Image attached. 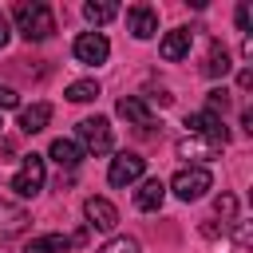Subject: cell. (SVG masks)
<instances>
[{"mask_svg": "<svg viewBox=\"0 0 253 253\" xmlns=\"http://www.w3.org/2000/svg\"><path fill=\"white\" fill-rule=\"evenodd\" d=\"M12 20H16V32H20L28 43H32V40L40 43V40H47V36L55 32V16H51V8H47V4H36V0H32V4H28V0L16 4Z\"/></svg>", "mask_w": 253, "mask_h": 253, "instance_id": "cell-1", "label": "cell"}, {"mask_svg": "<svg viewBox=\"0 0 253 253\" xmlns=\"http://www.w3.org/2000/svg\"><path fill=\"white\" fill-rule=\"evenodd\" d=\"M75 134H79V150H87V154H111V146H115V138H111V123H107L103 115L83 119V123L75 126Z\"/></svg>", "mask_w": 253, "mask_h": 253, "instance_id": "cell-2", "label": "cell"}, {"mask_svg": "<svg viewBox=\"0 0 253 253\" xmlns=\"http://www.w3.org/2000/svg\"><path fill=\"white\" fill-rule=\"evenodd\" d=\"M43 178H47L43 154H24L20 170L12 174V190H16V198H36V194L43 190Z\"/></svg>", "mask_w": 253, "mask_h": 253, "instance_id": "cell-3", "label": "cell"}, {"mask_svg": "<svg viewBox=\"0 0 253 253\" xmlns=\"http://www.w3.org/2000/svg\"><path fill=\"white\" fill-rule=\"evenodd\" d=\"M210 186H213V174H210L206 166H182V170L170 178V190H174L182 202H198Z\"/></svg>", "mask_w": 253, "mask_h": 253, "instance_id": "cell-4", "label": "cell"}, {"mask_svg": "<svg viewBox=\"0 0 253 253\" xmlns=\"http://www.w3.org/2000/svg\"><path fill=\"white\" fill-rule=\"evenodd\" d=\"M142 170H146V158L123 150V154L111 158V166H107V182H111V186H134V182L142 178Z\"/></svg>", "mask_w": 253, "mask_h": 253, "instance_id": "cell-5", "label": "cell"}, {"mask_svg": "<svg viewBox=\"0 0 253 253\" xmlns=\"http://www.w3.org/2000/svg\"><path fill=\"white\" fill-rule=\"evenodd\" d=\"M75 59L79 63H87V67H99V63H107V55H111V43H107V36L103 32H83L79 40H75Z\"/></svg>", "mask_w": 253, "mask_h": 253, "instance_id": "cell-6", "label": "cell"}, {"mask_svg": "<svg viewBox=\"0 0 253 253\" xmlns=\"http://www.w3.org/2000/svg\"><path fill=\"white\" fill-rule=\"evenodd\" d=\"M186 126H190V134H198V138H213V142H229V130H225V123H221V115H213V111H194V115H186Z\"/></svg>", "mask_w": 253, "mask_h": 253, "instance_id": "cell-7", "label": "cell"}, {"mask_svg": "<svg viewBox=\"0 0 253 253\" xmlns=\"http://www.w3.org/2000/svg\"><path fill=\"white\" fill-rule=\"evenodd\" d=\"M83 217H87V225L99 229V233H111V229L119 225V210H115L107 198H87V202H83Z\"/></svg>", "mask_w": 253, "mask_h": 253, "instance_id": "cell-8", "label": "cell"}, {"mask_svg": "<svg viewBox=\"0 0 253 253\" xmlns=\"http://www.w3.org/2000/svg\"><path fill=\"white\" fill-rule=\"evenodd\" d=\"M126 32H130L134 40H150V36L158 32V12H154L150 4H130V8H126Z\"/></svg>", "mask_w": 253, "mask_h": 253, "instance_id": "cell-9", "label": "cell"}, {"mask_svg": "<svg viewBox=\"0 0 253 253\" xmlns=\"http://www.w3.org/2000/svg\"><path fill=\"white\" fill-rule=\"evenodd\" d=\"M217 154H221V142H213V138H198V134L178 138V158H186V162H210Z\"/></svg>", "mask_w": 253, "mask_h": 253, "instance_id": "cell-10", "label": "cell"}, {"mask_svg": "<svg viewBox=\"0 0 253 253\" xmlns=\"http://www.w3.org/2000/svg\"><path fill=\"white\" fill-rule=\"evenodd\" d=\"M28 210L20 206V202H8V198H0V241H8V237H16V233H24L28 229Z\"/></svg>", "mask_w": 253, "mask_h": 253, "instance_id": "cell-11", "label": "cell"}, {"mask_svg": "<svg viewBox=\"0 0 253 253\" xmlns=\"http://www.w3.org/2000/svg\"><path fill=\"white\" fill-rule=\"evenodd\" d=\"M190 43H194V32H190V28H174V32H166V36H162L158 51H162V59L178 63V59H186V55H190Z\"/></svg>", "mask_w": 253, "mask_h": 253, "instance_id": "cell-12", "label": "cell"}, {"mask_svg": "<svg viewBox=\"0 0 253 253\" xmlns=\"http://www.w3.org/2000/svg\"><path fill=\"white\" fill-rule=\"evenodd\" d=\"M162 202H166V182H162V178H146V182L134 190V206H138L142 213L162 210Z\"/></svg>", "mask_w": 253, "mask_h": 253, "instance_id": "cell-13", "label": "cell"}, {"mask_svg": "<svg viewBox=\"0 0 253 253\" xmlns=\"http://www.w3.org/2000/svg\"><path fill=\"white\" fill-rule=\"evenodd\" d=\"M119 115H123L126 123H134V126H150V123H154L146 99H138V95H123V99H119Z\"/></svg>", "mask_w": 253, "mask_h": 253, "instance_id": "cell-14", "label": "cell"}, {"mask_svg": "<svg viewBox=\"0 0 253 253\" xmlns=\"http://www.w3.org/2000/svg\"><path fill=\"white\" fill-rule=\"evenodd\" d=\"M47 123H51V107H47V103L20 107V130H24V134H40Z\"/></svg>", "mask_w": 253, "mask_h": 253, "instance_id": "cell-15", "label": "cell"}, {"mask_svg": "<svg viewBox=\"0 0 253 253\" xmlns=\"http://www.w3.org/2000/svg\"><path fill=\"white\" fill-rule=\"evenodd\" d=\"M71 245H75V237H67V233H40L24 245V253H67Z\"/></svg>", "mask_w": 253, "mask_h": 253, "instance_id": "cell-16", "label": "cell"}, {"mask_svg": "<svg viewBox=\"0 0 253 253\" xmlns=\"http://www.w3.org/2000/svg\"><path fill=\"white\" fill-rule=\"evenodd\" d=\"M47 154H51L63 170H75V166L83 162V150H79V142H71V138H55V142L47 146Z\"/></svg>", "mask_w": 253, "mask_h": 253, "instance_id": "cell-17", "label": "cell"}, {"mask_svg": "<svg viewBox=\"0 0 253 253\" xmlns=\"http://www.w3.org/2000/svg\"><path fill=\"white\" fill-rule=\"evenodd\" d=\"M233 63H229V51L221 47V43H210V51H206V63H202V71L210 75V79H221L225 71H229Z\"/></svg>", "mask_w": 253, "mask_h": 253, "instance_id": "cell-18", "label": "cell"}, {"mask_svg": "<svg viewBox=\"0 0 253 253\" xmlns=\"http://www.w3.org/2000/svg\"><path fill=\"white\" fill-rule=\"evenodd\" d=\"M83 16H87V24H107V20H115V16H119V4L91 0V4H83Z\"/></svg>", "mask_w": 253, "mask_h": 253, "instance_id": "cell-19", "label": "cell"}, {"mask_svg": "<svg viewBox=\"0 0 253 253\" xmlns=\"http://www.w3.org/2000/svg\"><path fill=\"white\" fill-rule=\"evenodd\" d=\"M67 99L71 103H91V99H99V83L95 79H75V83H67Z\"/></svg>", "mask_w": 253, "mask_h": 253, "instance_id": "cell-20", "label": "cell"}, {"mask_svg": "<svg viewBox=\"0 0 253 253\" xmlns=\"http://www.w3.org/2000/svg\"><path fill=\"white\" fill-rule=\"evenodd\" d=\"M213 210H217L225 221H237V198H233V194H217V198H213Z\"/></svg>", "mask_w": 253, "mask_h": 253, "instance_id": "cell-21", "label": "cell"}, {"mask_svg": "<svg viewBox=\"0 0 253 253\" xmlns=\"http://www.w3.org/2000/svg\"><path fill=\"white\" fill-rule=\"evenodd\" d=\"M99 253H142V249H138V241H134V237H111Z\"/></svg>", "mask_w": 253, "mask_h": 253, "instance_id": "cell-22", "label": "cell"}, {"mask_svg": "<svg viewBox=\"0 0 253 253\" xmlns=\"http://www.w3.org/2000/svg\"><path fill=\"white\" fill-rule=\"evenodd\" d=\"M225 107H229V91H225V87L210 91V107H206V111H213V115H217V111H225Z\"/></svg>", "mask_w": 253, "mask_h": 253, "instance_id": "cell-23", "label": "cell"}, {"mask_svg": "<svg viewBox=\"0 0 253 253\" xmlns=\"http://www.w3.org/2000/svg\"><path fill=\"white\" fill-rule=\"evenodd\" d=\"M249 24H253V8L249 4H237V28L249 36Z\"/></svg>", "mask_w": 253, "mask_h": 253, "instance_id": "cell-24", "label": "cell"}, {"mask_svg": "<svg viewBox=\"0 0 253 253\" xmlns=\"http://www.w3.org/2000/svg\"><path fill=\"white\" fill-rule=\"evenodd\" d=\"M8 107H20V95L12 87H0V111H8Z\"/></svg>", "mask_w": 253, "mask_h": 253, "instance_id": "cell-25", "label": "cell"}, {"mask_svg": "<svg viewBox=\"0 0 253 253\" xmlns=\"http://www.w3.org/2000/svg\"><path fill=\"white\" fill-rule=\"evenodd\" d=\"M8 36H12V24H8V16H4V12H0V47H4V43H8Z\"/></svg>", "mask_w": 253, "mask_h": 253, "instance_id": "cell-26", "label": "cell"}, {"mask_svg": "<svg viewBox=\"0 0 253 253\" xmlns=\"http://www.w3.org/2000/svg\"><path fill=\"white\" fill-rule=\"evenodd\" d=\"M0 126H4V119H0Z\"/></svg>", "mask_w": 253, "mask_h": 253, "instance_id": "cell-27", "label": "cell"}]
</instances>
